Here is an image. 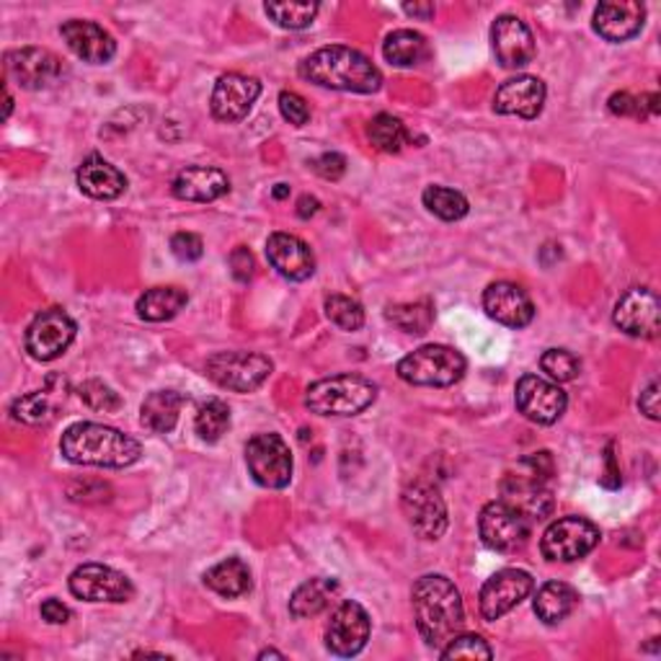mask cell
<instances>
[{
  "instance_id": "6da1fadb",
  "label": "cell",
  "mask_w": 661,
  "mask_h": 661,
  "mask_svg": "<svg viewBox=\"0 0 661 661\" xmlns=\"http://www.w3.org/2000/svg\"><path fill=\"white\" fill-rule=\"evenodd\" d=\"M298 73L303 81L330 91L378 93L383 85V73L378 70V65H372L370 57L359 49L344 45L315 49L300 62Z\"/></svg>"
},
{
  "instance_id": "7a4b0ae2",
  "label": "cell",
  "mask_w": 661,
  "mask_h": 661,
  "mask_svg": "<svg viewBox=\"0 0 661 661\" xmlns=\"http://www.w3.org/2000/svg\"><path fill=\"white\" fill-rule=\"evenodd\" d=\"M416 628L424 641L440 649L452 641L465 625V607L457 587L442 573H427L411 592Z\"/></svg>"
},
{
  "instance_id": "3957f363",
  "label": "cell",
  "mask_w": 661,
  "mask_h": 661,
  "mask_svg": "<svg viewBox=\"0 0 661 661\" xmlns=\"http://www.w3.org/2000/svg\"><path fill=\"white\" fill-rule=\"evenodd\" d=\"M60 452L73 465H93V468H127L142 455L138 440L127 437L114 427L93 421L70 424L62 432Z\"/></svg>"
},
{
  "instance_id": "277c9868",
  "label": "cell",
  "mask_w": 661,
  "mask_h": 661,
  "mask_svg": "<svg viewBox=\"0 0 661 661\" xmlns=\"http://www.w3.org/2000/svg\"><path fill=\"white\" fill-rule=\"evenodd\" d=\"M378 398V385L362 375H334L308 387L305 406L318 416H357Z\"/></svg>"
},
{
  "instance_id": "5b68a950",
  "label": "cell",
  "mask_w": 661,
  "mask_h": 661,
  "mask_svg": "<svg viewBox=\"0 0 661 661\" xmlns=\"http://www.w3.org/2000/svg\"><path fill=\"white\" fill-rule=\"evenodd\" d=\"M465 357L457 349L444 347V344H427V347L411 351L398 362V378L411 385L427 387H450L463 380Z\"/></svg>"
},
{
  "instance_id": "8992f818",
  "label": "cell",
  "mask_w": 661,
  "mask_h": 661,
  "mask_svg": "<svg viewBox=\"0 0 661 661\" xmlns=\"http://www.w3.org/2000/svg\"><path fill=\"white\" fill-rule=\"evenodd\" d=\"M271 370L269 357L256 355V351H220L207 359L205 372L214 385H220L222 391L233 393H254L267 383Z\"/></svg>"
},
{
  "instance_id": "52a82bcc",
  "label": "cell",
  "mask_w": 661,
  "mask_h": 661,
  "mask_svg": "<svg viewBox=\"0 0 661 661\" xmlns=\"http://www.w3.org/2000/svg\"><path fill=\"white\" fill-rule=\"evenodd\" d=\"M600 527L584 517H560L541 537V553L550 564H571L600 545Z\"/></svg>"
},
{
  "instance_id": "ba28073f",
  "label": "cell",
  "mask_w": 661,
  "mask_h": 661,
  "mask_svg": "<svg viewBox=\"0 0 661 661\" xmlns=\"http://www.w3.org/2000/svg\"><path fill=\"white\" fill-rule=\"evenodd\" d=\"M478 530L486 548L496 553H517L527 545L533 524H530V520L520 509L512 507L505 499H499L480 509Z\"/></svg>"
},
{
  "instance_id": "9c48e42d",
  "label": "cell",
  "mask_w": 661,
  "mask_h": 661,
  "mask_svg": "<svg viewBox=\"0 0 661 661\" xmlns=\"http://www.w3.org/2000/svg\"><path fill=\"white\" fill-rule=\"evenodd\" d=\"M401 507L414 533L424 541H440L448 530V505L429 480H411L401 494Z\"/></svg>"
},
{
  "instance_id": "30bf717a",
  "label": "cell",
  "mask_w": 661,
  "mask_h": 661,
  "mask_svg": "<svg viewBox=\"0 0 661 661\" xmlns=\"http://www.w3.org/2000/svg\"><path fill=\"white\" fill-rule=\"evenodd\" d=\"M251 478L264 488H285L292 480V452L279 434H256L246 444Z\"/></svg>"
},
{
  "instance_id": "8fae6325",
  "label": "cell",
  "mask_w": 661,
  "mask_h": 661,
  "mask_svg": "<svg viewBox=\"0 0 661 661\" xmlns=\"http://www.w3.org/2000/svg\"><path fill=\"white\" fill-rule=\"evenodd\" d=\"M76 321L62 308H47L26 328V351L37 362H55L76 339Z\"/></svg>"
},
{
  "instance_id": "7c38bea8",
  "label": "cell",
  "mask_w": 661,
  "mask_h": 661,
  "mask_svg": "<svg viewBox=\"0 0 661 661\" xmlns=\"http://www.w3.org/2000/svg\"><path fill=\"white\" fill-rule=\"evenodd\" d=\"M70 592L83 602H129L135 584L112 566L83 564L70 573Z\"/></svg>"
},
{
  "instance_id": "4fadbf2b",
  "label": "cell",
  "mask_w": 661,
  "mask_h": 661,
  "mask_svg": "<svg viewBox=\"0 0 661 661\" xmlns=\"http://www.w3.org/2000/svg\"><path fill=\"white\" fill-rule=\"evenodd\" d=\"M535 592V579L533 573L522 569H501L496 571L491 579L480 587V615L488 623L499 621L507 613L520 605L522 600H527Z\"/></svg>"
},
{
  "instance_id": "5bb4252c",
  "label": "cell",
  "mask_w": 661,
  "mask_h": 661,
  "mask_svg": "<svg viewBox=\"0 0 661 661\" xmlns=\"http://www.w3.org/2000/svg\"><path fill=\"white\" fill-rule=\"evenodd\" d=\"M370 615L359 602H341L339 607L330 615V623L326 628V649L334 657L351 659L364 649L370 641Z\"/></svg>"
},
{
  "instance_id": "9a60e30c",
  "label": "cell",
  "mask_w": 661,
  "mask_h": 661,
  "mask_svg": "<svg viewBox=\"0 0 661 661\" xmlns=\"http://www.w3.org/2000/svg\"><path fill=\"white\" fill-rule=\"evenodd\" d=\"M517 408L524 419L535 424H556L566 414L569 398L560 391L558 383H550L541 375H522L514 391Z\"/></svg>"
},
{
  "instance_id": "2e32d148",
  "label": "cell",
  "mask_w": 661,
  "mask_h": 661,
  "mask_svg": "<svg viewBox=\"0 0 661 661\" xmlns=\"http://www.w3.org/2000/svg\"><path fill=\"white\" fill-rule=\"evenodd\" d=\"M65 73L60 57L42 47H21L5 55V76L21 89L42 91L60 81Z\"/></svg>"
},
{
  "instance_id": "e0dca14e",
  "label": "cell",
  "mask_w": 661,
  "mask_h": 661,
  "mask_svg": "<svg viewBox=\"0 0 661 661\" xmlns=\"http://www.w3.org/2000/svg\"><path fill=\"white\" fill-rule=\"evenodd\" d=\"M661 303L659 298L646 287H634L617 300L613 321L615 326L628 336H638V339H657L661 328Z\"/></svg>"
},
{
  "instance_id": "ac0fdd59",
  "label": "cell",
  "mask_w": 661,
  "mask_h": 661,
  "mask_svg": "<svg viewBox=\"0 0 661 661\" xmlns=\"http://www.w3.org/2000/svg\"><path fill=\"white\" fill-rule=\"evenodd\" d=\"M262 96V83L243 73H225L218 78L212 89L210 109L218 121H241L254 109L256 98Z\"/></svg>"
},
{
  "instance_id": "d6986e66",
  "label": "cell",
  "mask_w": 661,
  "mask_h": 661,
  "mask_svg": "<svg viewBox=\"0 0 661 661\" xmlns=\"http://www.w3.org/2000/svg\"><path fill=\"white\" fill-rule=\"evenodd\" d=\"M494 55L501 68L520 70L535 60V37L520 16H499L491 26Z\"/></svg>"
},
{
  "instance_id": "ffe728a7",
  "label": "cell",
  "mask_w": 661,
  "mask_h": 661,
  "mask_svg": "<svg viewBox=\"0 0 661 661\" xmlns=\"http://www.w3.org/2000/svg\"><path fill=\"white\" fill-rule=\"evenodd\" d=\"M484 311L488 318L507 328H524L535 318V305L530 294L514 282H494L484 292Z\"/></svg>"
},
{
  "instance_id": "44dd1931",
  "label": "cell",
  "mask_w": 661,
  "mask_h": 661,
  "mask_svg": "<svg viewBox=\"0 0 661 661\" xmlns=\"http://www.w3.org/2000/svg\"><path fill=\"white\" fill-rule=\"evenodd\" d=\"M522 468H527V465L522 463ZM545 480L548 478H543L541 473L530 468L527 473H517V476L509 473L505 484H501V494H505L501 499L520 509L530 522L545 520L553 512V496L545 488Z\"/></svg>"
},
{
  "instance_id": "7402d4cb",
  "label": "cell",
  "mask_w": 661,
  "mask_h": 661,
  "mask_svg": "<svg viewBox=\"0 0 661 661\" xmlns=\"http://www.w3.org/2000/svg\"><path fill=\"white\" fill-rule=\"evenodd\" d=\"M545 106V83L535 76L509 78L496 89L494 109L505 117L535 119Z\"/></svg>"
},
{
  "instance_id": "603a6c76",
  "label": "cell",
  "mask_w": 661,
  "mask_h": 661,
  "mask_svg": "<svg viewBox=\"0 0 661 661\" xmlns=\"http://www.w3.org/2000/svg\"><path fill=\"white\" fill-rule=\"evenodd\" d=\"M267 258L277 275L290 282H305L315 275V256L305 241L292 233H271L267 241Z\"/></svg>"
},
{
  "instance_id": "cb8c5ba5",
  "label": "cell",
  "mask_w": 661,
  "mask_h": 661,
  "mask_svg": "<svg viewBox=\"0 0 661 661\" xmlns=\"http://www.w3.org/2000/svg\"><path fill=\"white\" fill-rule=\"evenodd\" d=\"M643 21H646L643 3H636V0H621V3H600L598 9H594L592 26L602 39L613 42V45H621V42H628L641 34Z\"/></svg>"
},
{
  "instance_id": "d4e9b609",
  "label": "cell",
  "mask_w": 661,
  "mask_h": 661,
  "mask_svg": "<svg viewBox=\"0 0 661 661\" xmlns=\"http://www.w3.org/2000/svg\"><path fill=\"white\" fill-rule=\"evenodd\" d=\"M60 34L62 39L68 42V47L73 49V55L81 57L83 62L104 65L117 55V42H114V37L104 26L93 24V21H65L60 26Z\"/></svg>"
},
{
  "instance_id": "484cf974",
  "label": "cell",
  "mask_w": 661,
  "mask_h": 661,
  "mask_svg": "<svg viewBox=\"0 0 661 661\" xmlns=\"http://www.w3.org/2000/svg\"><path fill=\"white\" fill-rule=\"evenodd\" d=\"M174 197L182 202H214V199L225 197L230 192V178L225 171L214 169V165H192V169L178 171L174 184Z\"/></svg>"
},
{
  "instance_id": "4316f807",
  "label": "cell",
  "mask_w": 661,
  "mask_h": 661,
  "mask_svg": "<svg viewBox=\"0 0 661 661\" xmlns=\"http://www.w3.org/2000/svg\"><path fill=\"white\" fill-rule=\"evenodd\" d=\"M76 182L85 197L104 199V202L121 197L127 189V176L102 155L85 158V161L78 165Z\"/></svg>"
},
{
  "instance_id": "83f0119b",
  "label": "cell",
  "mask_w": 661,
  "mask_h": 661,
  "mask_svg": "<svg viewBox=\"0 0 661 661\" xmlns=\"http://www.w3.org/2000/svg\"><path fill=\"white\" fill-rule=\"evenodd\" d=\"M579 605V592L566 581H548L537 589L535 594V615L541 617L545 625H558L569 617Z\"/></svg>"
},
{
  "instance_id": "f1b7e54d",
  "label": "cell",
  "mask_w": 661,
  "mask_h": 661,
  "mask_svg": "<svg viewBox=\"0 0 661 661\" xmlns=\"http://www.w3.org/2000/svg\"><path fill=\"white\" fill-rule=\"evenodd\" d=\"M184 395L176 391H155L146 398V404L140 408L142 427L150 429L155 434L174 432L178 424V414H182Z\"/></svg>"
},
{
  "instance_id": "f546056e",
  "label": "cell",
  "mask_w": 661,
  "mask_h": 661,
  "mask_svg": "<svg viewBox=\"0 0 661 661\" xmlns=\"http://www.w3.org/2000/svg\"><path fill=\"white\" fill-rule=\"evenodd\" d=\"M205 584L210 587L214 594H220V598L235 600L248 594L254 581H251V569L241 558H225L205 573Z\"/></svg>"
},
{
  "instance_id": "4dcf8cb0",
  "label": "cell",
  "mask_w": 661,
  "mask_h": 661,
  "mask_svg": "<svg viewBox=\"0 0 661 661\" xmlns=\"http://www.w3.org/2000/svg\"><path fill=\"white\" fill-rule=\"evenodd\" d=\"M186 303H189L186 290H178V287H153V290H146L140 294L138 315L142 321L163 323L176 318Z\"/></svg>"
},
{
  "instance_id": "1f68e13d",
  "label": "cell",
  "mask_w": 661,
  "mask_h": 661,
  "mask_svg": "<svg viewBox=\"0 0 661 661\" xmlns=\"http://www.w3.org/2000/svg\"><path fill=\"white\" fill-rule=\"evenodd\" d=\"M383 55L395 68H414L429 57V42L414 28H398L385 37Z\"/></svg>"
},
{
  "instance_id": "d6a6232c",
  "label": "cell",
  "mask_w": 661,
  "mask_h": 661,
  "mask_svg": "<svg viewBox=\"0 0 661 661\" xmlns=\"http://www.w3.org/2000/svg\"><path fill=\"white\" fill-rule=\"evenodd\" d=\"M339 592V584H336V579H311L305 581L303 587L294 589L292 600H290V613L292 617H298V621H303V617H313L323 613L330 605V600H334V594Z\"/></svg>"
},
{
  "instance_id": "836d02e7",
  "label": "cell",
  "mask_w": 661,
  "mask_h": 661,
  "mask_svg": "<svg viewBox=\"0 0 661 661\" xmlns=\"http://www.w3.org/2000/svg\"><path fill=\"white\" fill-rule=\"evenodd\" d=\"M368 138L372 146L383 150V153H401L408 142H414V135L408 132L404 121L393 117V114H378V117L370 121Z\"/></svg>"
},
{
  "instance_id": "e575fe53",
  "label": "cell",
  "mask_w": 661,
  "mask_h": 661,
  "mask_svg": "<svg viewBox=\"0 0 661 661\" xmlns=\"http://www.w3.org/2000/svg\"><path fill=\"white\" fill-rule=\"evenodd\" d=\"M424 207H427L429 212L434 214V218H440L444 222H455L463 220L465 214H468L471 205L468 199H465V194H460L455 189H448V186H427L421 194Z\"/></svg>"
},
{
  "instance_id": "d590c367",
  "label": "cell",
  "mask_w": 661,
  "mask_h": 661,
  "mask_svg": "<svg viewBox=\"0 0 661 661\" xmlns=\"http://www.w3.org/2000/svg\"><path fill=\"white\" fill-rule=\"evenodd\" d=\"M385 318L393 323L395 328H401L404 334L421 336L432 328L434 323V305L429 300H419V303H401L391 305L385 311Z\"/></svg>"
},
{
  "instance_id": "8d00e7d4",
  "label": "cell",
  "mask_w": 661,
  "mask_h": 661,
  "mask_svg": "<svg viewBox=\"0 0 661 661\" xmlns=\"http://www.w3.org/2000/svg\"><path fill=\"white\" fill-rule=\"evenodd\" d=\"M228 429H230V408L225 401L210 398L197 408V416H194V432L199 434V440L218 442Z\"/></svg>"
},
{
  "instance_id": "74e56055",
  "label": "cell",
  "mask_w": 661,
  "mask_h": 661,
  "mask_svg": "<svg viewBox=\"0 0 661 661\" xmlns=\"http://www.w3.org/2000/svg\"><path fill=\"white\" fill-rule=\"evenodd\" d=\"M57 401L53 391H32L26 395H21V398L13 404V416H16L19 421L32 424V427H37V424H47L55 416Z\"/></svg>"
},
{
  "instance_id": "f35d334b",
  "label": "cell",
  "mask_w": 661,
  "mask_h": 661,
  "mask_svg": "<svg viewBox=\"0 0 661 661\" xmlns=\"http://www.w3.org/2000/svg\"><path fill=\"white\" fill-rule=\"evenodd\" d=\"M267 16L275 21L277 26L290 28V32H300L308 28L318 16L321 5L318 3H267L264 5Z\"/></svg>"
},
{
  "instance_id": "ab89813d",
  "label": "cell",
  "mask_w": 661,
  "mask_h": 661,
  "mask_svg": "<svg viewBox=\"0 0 661 661\" xmlns=\"http://www.w3.org/2000/svg\"><path fill=\"white\" fill-rule=\"evenodd\" d=\"M607 106L615 117L646 119L651 117V114H659V96L657 93H641V96H634V93L621 91L610 96Z\"/></svg>"
},
{
  "instance_id": "60d3db41",
  "label": "cell",
  "mask_w": 661,
  "mask_h": 661,
  "mask_svg": "<svg viewBox=\"0 0 661 661\" xmlns=\"http://www.w3.org/2000/svg\"><path fill=\"white\" fill-rule=\"evenodd\" d=\"M326 318L341 330H359L364 326V311L355 298L330 294L326 298Z\"/></svg>"
},
{
  "instance_id": "b9f144b4",
  "label": "cell",
  "mask_w": 661,
  "mask_h": 661,
  "mask_svg": "<svg viewBox=\"0 0 661 661\" xmlns=\"http://www.w3.org/2000/svg\"><path fill=\"white\" fill-rule=\"evenodd\" d=\"M541 368L553 383H571L579 378L581 362L569 349H548L541 359Z\"/></svg>"
},
{
  "instance_id": "7bdbcfd3",
  "label": "cell",
  "mask_w": 661,
  "mask_h": 661,
  "mask_svg": "<svg viewBox=\"0 0 661 661\" xmlns=\"http://www.w3.org/2000/svg\"><path fill=\"white\" fill-rule=\"evenodd\" d=\"M78 395L85 406H91L93 411L102 414H117L121 408V398L119 393H114V387H109L104 380H85V383L78 387Z\"/></svg>"
},
{
  "instance_id": "ee69618b",
  "label": "cell",
  "mask_w": 661,
  "mask_h": 661,
  "mask_svg": "<svg viewBox=\"0 0 661 661\" xmlns=\"http://www.w3.org/2000/svg\"><path fill=\"white\" fill-rule=\"evenodd\" d=\"M442 659H491L494 651L484 638L476 634H457L452 641L442 646Z\"/></svg>"
},
{
  "instance_id": "f6af8a7d",
  "label": "cell",
  "mask_w": 661,
  "mask_h": 661,
  "mask_svg": "<svg viewBox=\"0 0 661 661\" xmlns=\"http://www.w3.org/2000/svg\"><path fill=\"white\" fill-rule=\"evenodd\" d=\"M279 112H282V117L294 127H305L308 121H311V109H308V102L294 91L279 93Z\"/></svg>"
},
{
  "instance_id": "bcb514c9",
  "label": "cell",
  "mask_w": 661,
  "mask_h": 661,
  "mask_svg": "<svg viewBox=\"0 0 661 661\" xmlns=\"http://www.w3.org/2000/svg\"><path fill=\"white\" fill-rule=\"evenodd\" d=\"M171 254H174L178 262H199L205 254V243L199 239L197 233H176L174 239H171Z\"/></svg>"
},
{
  "instance_id": "7dc6e473",
  "label": "cell",
  "mask_w": 661,
  "mask_h": 661,
  "mask_svg": "<svg viewBox=\"0 0 661 661\" xmlns=\"http://www.w3.org/2000/svg\"><path fill=\"white\" fill-rule=\"evenodd\" d=\"M311 165L315 174L326 178V182H339V178L347 174V158L341 153H323L315 158Z\"/></svg>"
},
{
  "instance_id": "c3c4849f",
  "label": "cell",
  "mask_w": 661,
  "mask_h": 661,
  "mask_svg": "<svg viewBox=\"0 0 661 661\" xmlns=\"http://www.w3.org/2000/svg\"><path fill=\"white\" fill-rule=\"evenodd\" d=\"M230 271H233V277L239 279V282H251L254 279V271H256V262H254V254L246 246H239L230 254Z\"/></svg>"
},
{
  "instance_id": "681fc988",
  "label": "cell",
  "mask_w": 661,
  "mask_h": 661,
  "mask_svg": "<svg viewBox=\"0 0 661 661\" xmlns=\"http://www.w3.org/2000/svg\"><path fill=\"white\" fill-rule=\"evenodd\" d=\"M638 408H641V414L649 416L651 421H659V383L657 380H651L649 387L641 393V398H638Z\"/></svg>"
},
{
  "instance_id": "f907efd6",
  "label": "cell",
  "mask_w": 661,
  "mask_h": 661,
  "mask_svg": "<svg viewBox=\"0 0 661 661\" xmlns=\"http://www.w3.org/2000/svg\"><path fill=\"white\" fill-rule=\"evenodd\" d=\"M42 617L53 625H65L70 617V610L65 607L60 600H47V602H42Z\"/></svg>"
},
{
  "instance_id": "816d5d0a",
  "label": "cell",
  "mask_w": 661,
  "mask_h": 661,
  "mask_svg": "<svg viewBox=\"0 0 661 661\" xmlns=\"http://www.w3.org/2000/svg\"><path fill=\"white\" fill-rule=\"evenodd\" d=\"M602 486L605 488H617L621 486V471H617L615 465V455H613V444L607 448V455H605V476L600 478Z\"/></svg>"
},
{
  "instance_id": "f5cc1de1",
  "label": "cell",
  "mask_w": 661,
  "mask_h": 661,
  "mask_svg": "<svg viewBox=\"0 0 661 661\" xmlns=\"http://www.w3.org/2000/svg\"><path fill=\"white\" fill-rule=\"evenodd\" d=\"M318 210H321V202H318V199H315V197H308V194H305V197H300V202H298V214H300V218H303V220L313 218V214L318 212Z\"/></svg>"
},
{
  "instance_id": "db71d44e",
  "label": "cell",
  "mask_w": 661,
  "mask_h": 661,
  "mask_svg": "<svg viewBox=\"0 0 661 661\" xmlns=\"http://www.w3.org/2000/svg\"><path fill=\"white\" fill-rule=\"evenodd\" d=\"M404 11L408 13V16H419V19H432L434 16V5L432 3H424V5L406 3Z\"/></svg>"
},
{
  "instance_id": "11a10c76",
  "label": "cell",
  "mask_w": 661,
  "mask_h": 661,
  "mask_svg": "<svg viewBox=\"0 0 661 661\" xmlns=\"http://www.w3.org/2000/svg\"><path fill=\"white\" fill-rule=\"evenodd\" d=\"M11 109H13V98H11V93H9V85H5V112H3L5 119L11 117Z\"/></svg>"
},
{
  "instance_id": "9f6ffc18",
  "label": "cell",
  "mask_w": 661,
  "mask_h": 661,
  "mask_svg": "<svg viewBox=\"0 0 661 661\" xmlns=\"http://www.w3.org/2000/svg\"><path fill=\"white\" fill-rule=\"evenodd\" d=\"M258 659H285V653H279L275 649H267V651L258 653Z\"/></svg>"
},
{
  "instance_id": "6f0895ef",
  "label": "cell",
  "mask_w": 661,
  "mask_h": 661,
  "mask_svg": "<svg viewBox=\"0 0 661 661\" xmlns=\"http://www.w3.org/2000/svg\"><path fill=\"white\" fill-rule=\"evenodd\" d=\"M287 192H290V189H287V184H277L275 197H277V199H285V197H287Z\"/></svg>"
}]
</instances>
